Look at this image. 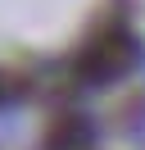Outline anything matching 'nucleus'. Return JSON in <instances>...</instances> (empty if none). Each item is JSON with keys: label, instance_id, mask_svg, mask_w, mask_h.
I'll list each match as a JSON object with an SVG mask.
<instances>
[{"label": "nucleus", "instance_id": "f257e3e1", "mask_svg": "<svg viewBox=\"0 0 145 150\" xmlns=\"http://www.w3.org/2000/svg\"><path fill=\"white\" fill-rule=\"evenodd\" d=\"M132 59H136V41L127 37L122 28H109V32H100V37L86 46V55H82V73H86L91 82H109V77L127 73Z\"/></svg>", "mask_w": 145, "mask_h": 150}]
</instances>
